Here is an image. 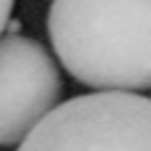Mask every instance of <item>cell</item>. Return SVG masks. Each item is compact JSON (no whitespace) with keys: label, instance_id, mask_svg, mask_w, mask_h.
Masks as SVG:
<instances>
[{"label":"cell","instance_id":"obj_1","mask_svg":"<svg viewBox=\"0 0 151 151\" xmlns=\"http://www.w3.org/2000/svg\"><path fill=\"white\" fill-rule=\"evenodd\" d=\"M48 37L93 93L151 90V0H53Z\"/></svg>","mask_w":151,"mask_h":151},{"label":"cell","instance_id":"obj_2","mask_svg":"<svg viewBox=\"0 0 151 151\" xmlns=\"http://www.w3.org/2000/svg\"><path fill=\"white\" fill-rule=\"evenodd\" d=\"M19 151H151V96L85 93L61 101Z\"/></svg>","mask_w":151,"mask_h":151},{"label":"cell","instance_id":"obj_3","mask_svg":"<svg viewBox=\"0 0 151 151\" xmlns=\"http://www.w3.org/2000/svg\"><path fill=\"white\" fill-rule=\"evenodd\" d=\"M56 58L27 35L0 37V146L21 143L61 104Z\"/></svg>","mask_w":151,"mask_h":151},{"label":"cell","instance_id":"obj_4","mask_svg":"<svg viewBox=\"0 0 151 151\" xmlns=\"http://www.w3.org/2000/svg\"><path fill=\"white\" fill-rule=\"evenodd\" d=\"M13 3H16V0H0V37L5 35V27H8V21H11Z\"/></svg>","mask_w":151,"mask_h":151}]
</instances>
